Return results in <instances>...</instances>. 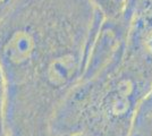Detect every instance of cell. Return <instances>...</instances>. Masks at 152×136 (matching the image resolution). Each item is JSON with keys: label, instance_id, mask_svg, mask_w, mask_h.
<instances>
[{"label": "cell", "instance_id": "6da1fadb", "mask_svg": "<svg viewBox=\"0 0 152 136\" xmlns=\"http://www.w3.org/2000/svg\"><path fill=\"white\" fill-rule=\"evenodd\" d=\"M124 20L152 22V0H127Z\"/></svg>", "mask_w": 152, "mask_h": 136}, {"label": "cell", "instance_id": "7a4b0ae2", "mask_svg": "<svg viewBox=\"0 0 152 136\" xmlns=\"http://www.w3.org/2000/svg\"><path fill=\"white\" fill-rule=\"evenodd\" d=\"M91 2L102 16H106L109 20H118L124 18L127 0H91Z\"/></svg>", "mask_w": 152, "mask_h": 136}]
</instances>
